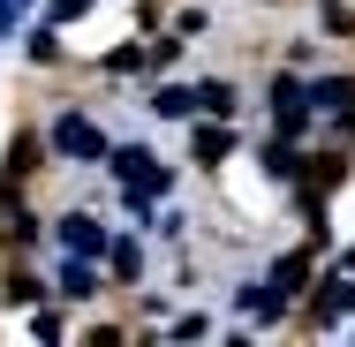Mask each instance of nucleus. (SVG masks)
Masks as SVG:
<instances>
[{
	"label": "nucleus",
	"mask_w": 355,
	"mask_h": 347,
	"mask_svg": "<svg viewBox=\"0 0 355 347\" xmlns=\"http://www.w3.org/2000/svg\"><path fill=\"white\" fill-rule=\"evenodd\" d=\"M53 143H61L69 159H106V136H98L83 114H61V121H53Z\"/></svg>",
	"instance_id": "f257e3e1"
},
{
	"label": "nucleus",
	"mask_w": 355,
	"mask_h": 347,
	"mask_svg": "<svg viewBox=\"0 0 355 347\" xmlns=\"http://www.w3.org/2000/svg\"><path fill=\"white\" fill-rule=\"evenodd\" d=\"M61 242H69V257H98L106 249V226L98 219H61Z\"/></svg>",
	"instance_id": "f03ea898"
},
{
	"label": "nucleus",
	"mask_w": 355,
	"mask_h": 347,
	"mask_svg": "<svg viewBox=\"0 0 355 347\" xmlns=\"http://www.w3.org/2000/svg\"><path fill=\"white\" fill-rule=\"evenodd\" d=\"M31 166H38V136H31V129H23V136L8 143V181H23V174H31Z\"/></svg>",
	"instance_id": "7ed1b4c3"
},
{
	"label": "nucleus",
	"mask_w": 355,
	"mask_h": 347,
	"mask_svg": "<svg viewBox=\"0 0 355 347\" xmlns=\"http://www.w3.org/2000/svg\"><path fill=\"white\" fill-rule=\"evenodd\" d=\"M61 294H69V302L98 294V279H91V265H83V257H69V272H61Z\"/></svg>",
	"instance_id": "20e7f679"
},
{
	"label": "nucleus",
	"mask_w": 355,
	"mask_h": 347,
	"mask_svg": "<svg viewBox=\"0 0 355 347\" xmlns=\"http://www.w3.org/2000/svg\"><path fill=\"white\" fill-rule=\"evenodd\" d=\"M0 294H8V310H15V302H38V279H31V272H15V265H8V279H0Z\"/></svg>",
	"instance_id": "39448f33"
},
{
	"label": "nucleus",
	"mask_w": 355,
	"mask_h": 347,
	"mask_svg": "<svg viewBox=\"0 0 355 347\" xmlns=\"http://www.w3.org/2000/svg\"><path fill=\"white\" fill-rule=\"evenodd\" d=\"M227 151H234V136H227V129H197V159H205V166H212V159H227Z\"/></svg>",
	"instance_id": "423d86ee"
},
{
	"label": "nucleus",
	"mask_w": 355,
	"mask_h": 347,
	"mask_svg": "<svg viewBox=\"0 0 355 347\" xmlns=\"http://www.w3.org/2000/svg\"><path fill=\"white\" fill-rule=\"evenodd\" d=\"M302 272H310V257H280V272H272V294H295V287H302Z\"/></svg>",
	"instance_id": "0eeeda50"
},
{
	"label": "nucleus",
	"mask_w": 355,
	"mask_h": 347,
	"mask_svg": "<svg viewBox=\"0 0 355 347\" xmlns=\"http://www.w3.org/2000/svg\"><path fill=\"white\" fill-rule=\"evenodd\" d=\"M197 106H205V114H234V91H227V83H205Z\"/></svg>",
	"instance_id": "6e6552de"
},
{
	"label": "nucleus",
	"mask_w": 355,
	"mask_h": 347,
	"mask_svg": "<svg viewBox=\"0 0 355 347\" xmlns=\"http://www.w3.org/2000/svg\"><path fill=\"white\" fill-rule=\"evenodd\" d=\"M83 8H91V0H53V15H61V23H69V15H83Z\"/></svg>",
	"instance_id": "1a4fd4ad"
}]
</instances>
